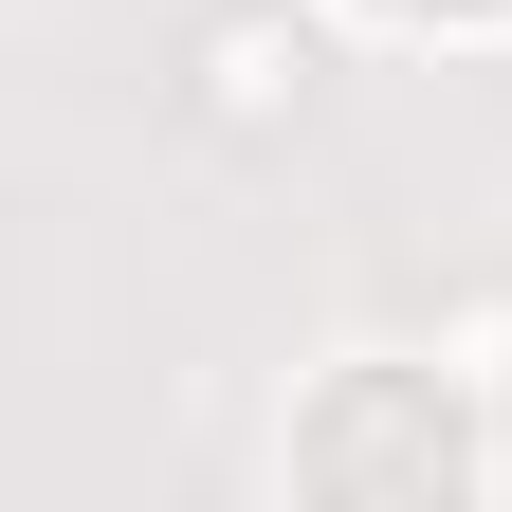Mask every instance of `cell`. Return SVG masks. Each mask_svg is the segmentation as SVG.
Returning a JSON list of instances; mask_svg holds the SVG:
<instances>
[{
  "mask_svg": "<svg viewBox=\"0 0 512 512\" xmlns=\"http://www.w3.org/2000/svg\"><path fill=\"white\" fill-rule=\"evenodd\" d=\"M403 19H512V0H403Z\"/></svg>",
  "mask_w": 512,
  "mask_h": 512,
  "instance_id": "obj_1",
  "label": "cell"
}]
</instances>
